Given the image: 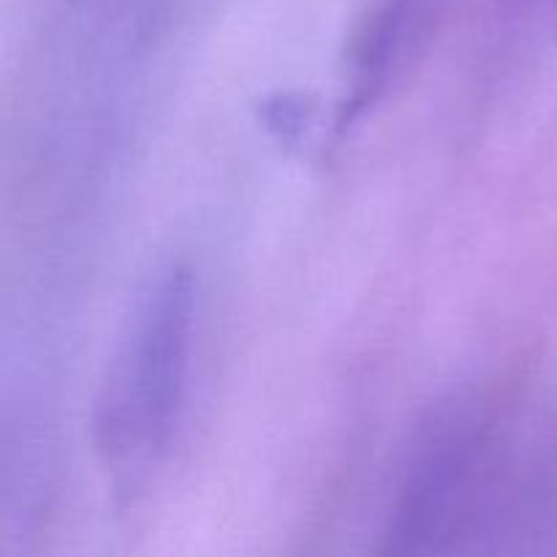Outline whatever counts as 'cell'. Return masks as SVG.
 <instances>
[{
  "mask_svg": "<svg viewBox=\"0 0 557 557\" xmlns=\"http://www.w3.org/2000/svg\"><path fill=\"white\" fill-rule=\"evenodd\" d=\"M190 277L172 270L147 297L101 403L98 433L114 462L145 466L166 446L188 359Z\"/></svg>",
  "mask_w": 557,
  "mask_h": 557,
  "instance_id": "6da1fadb",
  "label": "cell"
}]
</instances>
